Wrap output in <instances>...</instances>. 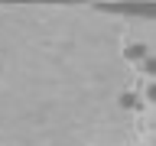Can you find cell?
Returning a JSON list of instances; mask_svg holds the SVG:
<instances>
[{
    "label": "cell",
    "instance_id": "obj_1",
    "mask_svg": "<svg viewBox=\"0 0 156 146\" xmlns=\"http://www.w3.org/2000/svg\"><path fill=\"white\" fill-rule=\"evenodd\" d=\"M101 10H111V13H130V16H153L156 19V3H101Z\"/></svg>",
    "mask_w": 156,
    "mask_h": 146
},
{
    "label": "cell",
    "instance_id": "obj_2",
    "mask_svg": "<svg viewBox=\"0 0 156 146\" xmlns=\"http://www.w3.org/2000/svg\"><path fill=\"white\" fill-rule=\"evenodd\" d=\"M124 55L130 58V62H143L150 52H146V46H143V42H133V46H127V49H124Z\"/></svg>",
    "mask_w": 156,
    "mask_h": 146
},
{
    "label": "cell",
    "instance_id": "obj_3",
    "mask_svg": "<svg viewBox=\"0 0 156 146\" xmlns=\"http://www.w3.org/2000/svg\"><path fill=\"white\" fill-rule=\"evenodd\" d=\"M120 107H124V110H136V107H140V97H136L133 91H124V94H120Z\"/></svg>",
    "mask_w": 156,
    "mask_h": 146
},
{
    "label": "cell",
    "instance_id": "obj_4",
    "mask_svg": "<svg viewBox=\"0 0 156 146\" xmlns=\"http://www.w3.org/2000/svg\"><path fill=\"white\" fill-rule=\"evenodd\" d=\"M140 65H143V71H146V75H153V78H156V55H146Z\"/></svg>",
    "mask_w": 156,
    "mask_h": 146
},
{
    "label": "cell",
    "instance_id": "obj_5",
    "mask_svg": "<svg viewBox=\"0 0 156 146\" xmlns=\"http://www.w3.org/2000/svg\"><path fill=\"white\" fill-rule=\"evenodd\" d=\"M146 101H153V104H156V81L146 88Z\"/></svg>",
    "mask_w": 156,
    "mask_h": 146
}]
</instances>
